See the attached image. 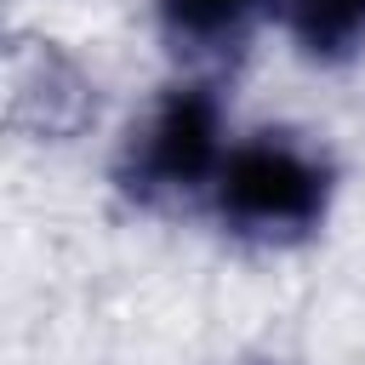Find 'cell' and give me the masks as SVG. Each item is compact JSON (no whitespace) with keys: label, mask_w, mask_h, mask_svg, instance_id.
<instances>
[{"label":"cell","mask_w":365,"mask_h":365,"mask_svg":"<svg viewBox=\"0 0 365 365\" xmlns=\"http://www.w3.org/2000/svg\"><path fill=\"white\" fill-rule=\"evenodd\" d=\"M279 0H154V29L182 74H222L245 57Z\"/></svg>","instance_id":"obj_3"},{"label":"cell","mask_w":365,"mask_h":365,"mask_svg":"<svg viewBox=\"0 0 365 365\" xmlns=\"http://www.w3.org/2000/svg\"><path fill=\"white\" fill-rule=\"evenodd\" d=\"M234 148L228 103L211 74L165 80L114 148V188L137 211H205V194Z\"/></svg>","instance_id":"obj_2"},{"label":"cell","mask_w":365,"mask_h":365,"mask_svg":"<svg viewBox=\"0 0 365 365\" xmlns=\"http://www.w3.org/2000/svg\"><path fill=\"white\" fill-rule=\"evenodd\" d=\"M279 29L308 68H348L365 57V0H279Z\"/></svg>","instance_id":"obj_4"},{"label":"cell","mask_w":365,"mask_h":365,"mask_svg":"<svg viewBox=\"0 0 365 365\" xmlns=\"http://www.w3.org/2000/svg\"><path fill=\"white\" fill-rule=\"evenodd\" d=\"M336 188H342V171L325 143L291 125H262L234 137L205 194V217L240 245L291 251L331 222Z\"/></svg>","instance_id":"obj_1"}]
</instances>
